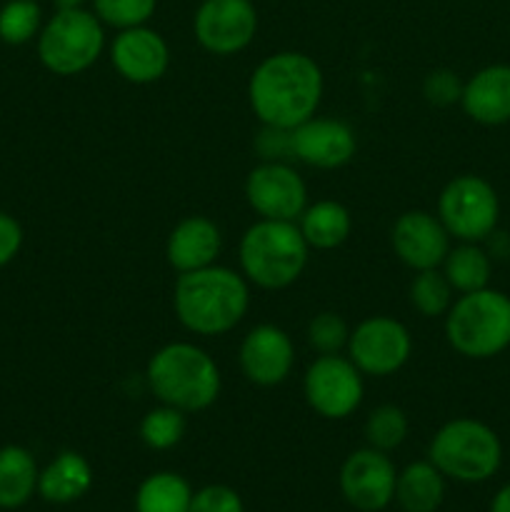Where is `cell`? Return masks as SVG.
<instances>
[{
  "mask_svg": "<svg viewBox=\"0 0 510 512\" xmlns=\"http://www.w3.org/2000/svg\"><path fill=\"white\" fill-rule=\"evenodd\" d=\"M295 223L310 250H335L353 233V215L338 200H318L305 205Z\"/></svg>",
  "mask_w": 510,
  "mask_h": 512,
  "instance_id": "44dd1931",
  "label": "cell"
},
{
  "mask_svg": "<svg viewBox=\"0 0 510 512\" xmlns=\"http://www.w3.org/2000/svg\"><path fill=\"white\" fill-rule=\"evenodd\" d=\"M440 268L455 293L463 295L488 288L493 265H490L488 253L478 243H460L458 248H450Z\"/></svg>",
  "mask_w": 510,
  "mask_h": 512,
  "instance_id": "d4e9b609",
  "label": "cell"
},
{
  "mask_svg": "<svg viewBox=\"0 0 510 512\" xmlns=\"http://www.w3.org/2000/svg\"><path fill=\"white\" fill-rule=\"evenodd\" d=\"M308 408L325 420H345L363 405V373L348 355H318L303 375Z\"/></svg>",
  "mask_w": 510,
  "mask_h": 512,
  "instance_id": "9c48e42d",
  "label": "cell"
},
{
  "mask_svg": "<svg viewBox=\"0 0 510 512\" xmlns=\"http://www.w3.org/2000/svg\"><path fill=\"white\" fill-rule=\"evenodd\" d=\"M188 512H245V505L228 485H205L193 493Z\"/></svg>",
  "mask_w": 510,
  "mask_h": 512,
  "instance_id": "d6a6232c",
  "label": "cell"
},
{
  "mask_svg": "<svg viewBox=\"0 0 510 512\" xmlns=\"http://www.w3.org/2000/svg\"><path fill=\"white\" fill-rule=\"evenodd\" d=\"M323 90V70L310 55L280 50L250 73L248 103L263 128L293 130L318 113Z\"/></svg>",
  "mask_w": 510,
  "mask_h": 512,
  "instance_id": "6da1fadb",
  "label": "cell"
},
{
  "mask_svg": "<svg viewBox=\"0 0 510 512\" xmlns=\"http://www.w3.org/2000/svg\"><path fill=\"white\" fill-rule=\"evenodd\" d=\"M53 3L58 5V8H85L88 0H53Z\"/></svg>",
  "mask_w": 510,
  "mask_h": 512,
  "instance_id": "d590c367",
  "label": "cell"
},
{
  "mask_svg": "<svg viewBox=\"0 0 510 512\" xmlns=\"http://www.w3.org/2000/svg\"><path fill=\"white\" fill-rule=\"evenodd\" d=\"M305 335H308V345L318 355H338L348 348L350 328L343 315L325 310L310 318Z\"/></svg>",
  "mask_w": 510,
  "mask_h": 512,
  "instance_id": "4dcf8cb0",
  "label": "cell"
},
{
  "mask_svg": "<svg viewBox=\"0 0 510 512\" xmlns=\"http://www.w3.org/2000/svg\"><path fill=\"white\" fill-rule=\"evenodd\" d=\"M408 415H405L403 408L398 405H378V408L370 410L368 420H365V440H368L370 448L383 450V453H390V450L400 448L408 438Z\"/></svg>",
  "mask_w": 510,
  "mask_h": 512,
  "instance_id": "83f0119b",
  "label": "cell"
},
{
  "mask_svg": "<svg viewBox=\"0 0 510 512\" xmlns=\"http://www.w3.org/2000/svg\"><path fill=\"white\" fill-rule=\"evenodd\" d=\"M453 293V285L448 283L443 270L430 268L415 273L408 290V298L410 305H413L423 318H440V315L448 313L450 305H453Z\"/></svg>",
  "mask_w": 510,
  "mask_h": 512,
  "instance_id": "484cf974",
  "label": "cell"
},
{
  "mask_svg": "<svg viewBox=\"0 0 510 512\" xmlns=\"http://www.w3.org/2000/svg\"><path fill=\"white\" fill-rule=\"evenodd\" d=\"M445 498V475L430 460L405 465L395 480V500L403 512H435Z\"/></svg>",
  "mask_w": 510,
  "mask_h": 512,
  "instance_id": "7402d4cb",
  "label": "cell"
},
{
  "mask_svg": "<svg viewBox=\"0 0 510 512\" xmlns=\"http://www.w3.org/2000/svg\"><path fill=\"white\" fill-rule=\"evenodd\" d=\"M238 363L250 383L260 388H275L285 383L295 368L293 338L280 325H255L240 343Z\"/></svg>",
  "mask_w": 510,
  "mask_h": 512,
  "instance_id": "5bb4252c",
  "label": "cell"
},
{
  "mask_svg": "<svg viewBox=\"0 0 510 512\" xmlns=\"http://www.w3.org/2000/svg\"><path fill=\"white\" fill-rule=\"evenodd\" d=\"M105 50V25L88 8H58L38 33V58L60 78L93 68Z\"/></svg>",
  "mask_w": 510,
  "mask_h": 512,
  "instance_id": "52a82bcc",
  "label": "cell"
},
{
  "mask_svg": "<svg viewBox=\"0 0 510 512\" xmlns=\"http://www.w3.org/2000/svg\"><path fill=\"white\" fill-rule=\"evenodd\" d=\"M390 243L400 263L415 273L440 268L450 253V233L438 215L428 210H408L400 215L390 230Z\"/></svg>",
  "mask_w": 510,
  "mask_h": 512,
  "instance_id": "e0dca14e",
  "label": "cell"
},
{
  "mask_svg": "<svg viewBox=\"0 0 510 512\" xmlns=\"http://www.w3.org/2000/svg\"><path fill=\"white\" fill-rule=\"evenodd\" d=\"M110 63L115 73L133 85L158 83L170 68V48L158 30L148 25L118 30L110 43Z\"/></svg>",
  "mask_w": 510,
  "mask_h": 512,
  "instance_id": "2e32d148",
  "label": "cell"
},
{
  "mask_svg": "<svg viewBox=\"0 0 510 512\" xmlns=\"http://www.w3.org/2000/svg\"><path fill=\"white\" fill-rule=\"evenodd\" d=\"M93 485V468L75 450L55 455L38 475V495L53 505H68L83 498Z\"/></svg>",
  "mask_w": 510,
  "mask_h": 512,
  "instance_id": "ffe728a7",
  "label": "cell"
},
{
  "mask_svg": "<svg viewBox=\"0 0 510 512\" xmlns=\"http://www.w3.org/2000/svg\"><path fill=\"white\" fill-rule=\"evenodd\" d=\"M23 225L8 213H0V268L13 263L23 248Z\"/></svg>",
  "mask_w": 510,
  "mask_h": 512,
  "instance_id": "836d02e7",
  "label": "cell"
},
{
  "mask_svg": "<svg viewBox=\"0 0 510 512\" xmlns=\"http://www.w3.org/2000/svg\"><path fill=\"white\" fill-rule=\"evenodd\" d=\"M465 115L480 125L510 120V65H488L470 75L460 95Z\"/></svg>",
  "mask_w": 510,
  "mask_h": 512,
  "instance_id": "d6986e66",
  "label": "cell"
},
{
  "mask_svg": "<svg viewBox=\"0 0 510 512\" xmlns=\"http://www.w3.org/2000/svg\"><path fill=\"white\" fill-rule=\"evenodd\" d=\"M193 488L178 473H153L138 485L135 512H188Z\"/></svg>",
  "mask_w": 510,
  "mask_h": 512,
  "instance_id": "cb8c5ba5",
  "label": "cell"
},
{
  "mask_svg": "<svg viewBox=\"0 0 510 512\" xmlns=\"http://www.w3.org/2000/svg\"><path fill=\"white\" fill-rule=\"evenodd\" d=\"M250 308V283L225 265L180 273L173 288V310L188 333L218 338L243 323Z\"/></svg>",
  "mask_w": 510,
  "mask_h": 512,
  "instance_id": "7a4b0ae2",
  "label": "cell"
},
{
  "mask_svg": "<svg viewBox=\"0 0 510 512\" xmlns=\"http://www.w3.org/2000/svg\"><path fill=\"white\" fill-rule=\"evenodd\" d=\"M428 460L458 483H483L498 473L503 445L493 428L473 418H455L440 425L430 440Z\"/></svg>",
  "mask_w": 510,
  "mask_h": 512,
  "instance_id": "8992f818",
  "label": "cell"
},
{
  "mask_svg": "<svg viewBox=\"0 0 510 512\" xmlns=\"http://www.w3.org/2000/svg\"><path fill=\"white\" fill-rule=\"evenodd\" d=\"M185 430H188V420H185L183 410L160 403L158 408L143 415L138 433L145 448L163 453V450L175 448L185 438Z\"/></svg>",
  "mask_w": 510,
  "mask_h": 512,
  "instance_id": "4316f807",
  "label": "cell"
},
{
  "mask_svg": "<svg viewBox=\"0 0 510 512\" xmlns=\"http://www.w3.org/2000/svg\"><path fill=\"white\" fill-rule=\"evenodd\" d=\"M245 200L263 220H298L308 205V185L285 160H263L245 178Z\"/></svg>",
  "mask_w": 510,
  "mask_h": 512,
  "instance_id": "7c38bea8",
  "label": "cell"
},
{
  "mask_svg": "<svg viewBox=\"0 0 510 512\" xmlns=\"http://www.w3.org/2000/svg\"><path fill=\"white\" fill-rule=\"evenodd\" d=\"M220 250H223V235L218 225L205 215H188L170 230L165 258L180 275L215 265Z\"/></svg>",
  "mask_w": 510,
  "mask_h": 512,
  "instance_id": "ac0fdd59",
  "label": "cell"
},
{
  "mask_svg": "<svg viewBox=\"0 0 510 512\" xmlns=\"http://www.w3.org/2000/svg\"><path fill=\"white\" fill-rule=\"evenodd\" d=\"M43 13L35 0H8L0 8V40L8 45H25L38 38Z\"/></svg>",
  "mask_w": 510,
  "mask_h": 512,
  "instance_id": "f1b7e54d",
  "label": "cell"
},
{
  "mask_svg": "<svg viewBox=\"0 0 510 512\" xmlns=\"http://www.w3.org/2000/svg\"><path fill=\"white\" fill-rule=\"evenodd\" d=\"M145 380L158 403L183 410L185 415L208 410L223 388L218 363L203 348L185 340L155 350L145 365Z\"/></svg>",
  "mask_w": 510,
  "mask_h": 512,
  "instance_id": "3957f363",
  "label": "cell"
},
{
  "mask_svg": "<svg viewBox=\"0 0 510 512\" xmlns=\"http://www.w3.org/2000/svg\"><path fill=\"white\" fill-rule=\"evenodd\" d=\"M90 3L100 23L115 30L148 25L158 8V0H90Z\"/></svg>",
  "mask_w": 510,
  "mask_h": 512,
  "instance_id": "f546056e",
  "label": "cell"
},
{
  "mask_svg": "<svg viewBox=\"0 0 510 512\" xmlns=\"http://www.w3.org/2000/svg\"><path fill=\"white\" fill-rule=\"evenodd\" d=\"M308 253L298 223L260 218L240 238V273L263 290H285L303 275Z\"/></svg>",
  "mask_w": 510,
  "mask_h": 512,
  "instance_id": "277c9868",
  "label": "cell"
},
{
  "mask_svg": "<svg viewBox=\"0 0 510 512\" xmlns=\"http://www.w3.org/2000/svg\"><path fill=\"white\" fill-rule=\"evenodd\" d=\"M395 473L388 453L375 448H360L345 458L340 468V493L360 512H380L395 500Z\"/></svg>",
  "mask_w": 510,
  "mask_h": 512,
  "instance_id": "4fadbf2b",
  "label": "cell"
},
{
  "mask_svg": "<svg viewBox=\"0 0 510 512\" xmlns=\"http://www.w3.org/2000/svg\"><path fill=\"white\" fill-rule=\"evenodd\" d=\"M358 150L353 128L338 118H308L290 130V155L318 170H335L348 165Z\"/></svg>",
  "mask_w": 510,
  "mask_h": 512,
  "instance_id": "9a60e30c",
  "label": "cell"
},
{
  "mask_svg": "<svg viewBox=\"0 0 510 512\" xmlns=\"http://www.w3.org/2000/svg\"><path fill=\"white\" fill-rule=\"evenodd\" d=\"M38 463L23 445L0 448V510H18L38 493Z\"/></svg>",
  "mask_w": 510,
  "mask_h": 512,
  "instance_id": "603a6c76",
  "label": "cell"
},
{
  "mask_svg": "<svg viewBox=\"0 0 510 512\" xmlns=\"http://www.w3.org/2000/svg\"><path fill=\"white\" fill-rule=\"evenodd\" d=\"M463 80L448 68H438L433 73L425 75L423 80V95L430 105L435 108H448V105L460 103V95H463Z\"/></svg>",
  "mask_w": 510,
  "mask_h": 512,
  "instance_id": "1f68e13d",
  "label": "cell"
},
{
  "mask_svg": "<svg viewBox=\"0 0 510 512\" xmlns=\"http://www.w3.org/2000/svg\"><path fill=\"white\" fill-rule=\"evenodd\" d=\"M438 218L460 243L490 238L500 218V200L493 185L480 175H458L438 198Z\"/></svg>",
  "mask_w": 510,
  "mask_h": 512,
  "instance_id": "ba28073f",
  "label": "cell"
},
{
  "mask_svg": "<svg viewBox=\"0 0 510 512\" xmlns=\"http://www.w3.org/2000/svg\"><path fill=\"white\" fill-rule=\"evenodd\" d=\"M490 512H510V483L495 493L493 503H490Z\"/></svg>",
  "mask_w": 510,
  "mask_h": 512,
  "instance_id": "e575fe53",
  "label": "cell"
},
{
  "mask_svg": "<svg viewBox=\"0 0 510 512\" xmlns=\"http://www.w3.org/2000/svg\"><path fill=\"white\" fill-rule=\"evenodd\" d=\"M445 338L463 358L500 355L510 345V298L493 288L463 293L445 313Z\"/></svg>",
  "mask_w": 510,
  "mask_h": 512,
  "instance_id": "5b68a950",
  "label": "cell"
},
{
  "mask_svg": "<svg viewBox=\"0 0 510 512\" xmlns=\"http://www.w3.org/2000/svg\"><path fill=\"white\" fill-rule=\"evenodd\" d=\"M193 33L205 53L230 58L255 40L258 10L253 0H203L195 10Z\"/></svg>",
  "mask_w": 510,
  "mask_h": 512,
  "instance_id": "8fae6325",
  "label": "cell"
},
{
  "mask_svg": "<svg viewBox=\"0 0 510 512\" xmlns=\"http://www.w3.org/2000/svg\"><path fill=\"white\" fill-rule=\"evenodd\" d=\"M348 358L370 378L395 375L413 355V338L400 320L390 315H370L350 330Z\"/></svg>",
  "mask_w": 510,
  "mask_h": 512,
  "instance_id": "30bf717a",
  "label": "cell"
}]
</instances>
